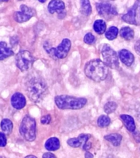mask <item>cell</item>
<instances>
[{"instance_id": "obj_8", "label": "cell", "mask_w": 140, "mask_h": 158, "mask_svg": "<svg viewBox=\"0 0 140 158\" xmlns=\"http://www.w3.org/2000/svg\"><path fill=\"white\" fill-rule=\"evenodd\" d=\"M96 7L98 14L106 20L112 19L118 14L115 6L109 2H98Z\"/></svg>"}, {"instance_id": "obj_19", "label": "cell", "mask_w": 140, "mask_h": 158, "mask_svg": "<svg viewBox=\"0 0 140 158\" xmlns=\"http://www.w3.org/2000/svg\"><path fill=\"white\" fill-rule=\"evenodd\" d=\"M13 125L12 121L8 118H4L1 122V128L3 133L6 135H10L13 131Z\"/></svg>"}, {"instance_id": "obj_35", "label": "cell", "mask_w": 140, "mask_h": 158, "mask_svg": "<svg viewBox=\"0 0 140 158\" xmlns=\"http://www.w3.org/2000/svg\"><path fill=\"white\" fill-rule=\"evenodd\" d=\"M25 158H38L34 155H29L26 157Z\"/></svg>"}, {"instance_id": "obj_31", "label": "cell", "mask_w": 140, "mask_h": 158, "mask_svg": "<svg viewBox=\"0 0 140 158\" xmlns=\"http://www.w3.org/2000/svg\"><path fill=\"white\" fill-rule=\"evenodd\" d=\"M42 158H57L56 156L50 152L45 153L43 155Z\"/></svg>"}, {"instance_id": "obj_11", "label": "cell", "mask_w": 140, "mask_h": 158, "mask_svg": "<svg viewBox=\"0 0 140 158\" xmlns=\"http://www.w3.org/2000/svg\"><path fill=\"white\" fill-rule=\"evenodd\" d=\"M90 137V134H82L80 135L77 138L69 139L67 141V144L73 148H78L82 145H83V147L86 144Z\"/></svg>"}, {"instance_id": "obj_37", "label": "cell", "mask_w": 140, "mask_h": 158, "mask_svg": "<svg viewBox=\"0 0 140 158\" xmlns=\"http://www.w3.org/2000/svg\"><path fill=\"white\" fill-rule=\"evenodd\" d=\"M1 158H6L5 157H4V156H2V157H1Z\"/></svg>"}, {"instance_id": "obj_5", "label": "cell", "mask_w": 140, "mask_h": 158, "mask_svg": "<svg viewBox=\"0 0 140 158\" xmlns=\"http://www.w3.org/2000/svg\"><path fill=\"white\" fill-rule=\"evenodd\" d=\"M15 59L17 66L22 72L31 69L36 60L31 53L27 50L21 51L16 55Z\"/></svg>"}, {"instance_id": "obj_15", "label": "cell", "mask_w": 140, "mask_h": 158, "mask_svg": "<svg viewBox=\"0 0 140 158\" xmlns=\"http://www.w3.org/2000/svg\"><path fill=\"white\" fill-rule=\"evenodd\" d=\"M120 117L128 130L132 132L135 131L136 125L134 120L132 117L127 114H122Z\"/></svg>"}, {"instance_id": "obj_4", "label": "cell", "mask_w": 140, "mask_h": 158, "mask_svg": "<svg viewBox=\"0 0 140 158\" xmlns=\"http://www.w3.org/2000/svg\"><path fill=\"white\" fill-rule=\"evenodd\" d=\"M19 132L28 141H34L36 138V122L35 119L28 115L26 116L20 125Z\"/></svg>"}, {"instance_id": "obj_22", "label": "cell", "mask_w": 140, "mask_h": 158, "mask_svg": "<svg viewBox=\"0 0 140 158\" xmlns=\"http://www.w3.org/2000/svg\"><path fill=\"white\" fill-rule=\"evenodd\" d=\"M81 11L82 14L88 16L92 12V7L89 1L84 0L80 1Z\"/></svg>"}, {"instance_id": "obj_32", "label": "cell", "mask_w": 140, "mask_h": 158, "mask_svg": "<svg viewBox=\"0 0 140 158\" xmlns=\"http://www.w3.org/2000/svg\"><path fill=\"white\" fill-rule=\"evenodd\" d=\"M18 37L13 36L10 40V43L12 45H15L18 44Z\"/></svg>"}, {"instance_id": "obj_20", "label": "cell", "mask_w": 140, "mask_h": 158, "mask_svg": "<svg viewBox=\"0 0 140 158\" xmlns=\"http://www.w3.org/2000/svg\"><path fill=\"white\" fill-rule=\"evenodd\" d=\"M93 28L96 33L99 35L102 34L106 30V24L102 20H97L93 24Z\"/></svg>"}, {"instance_id": "obj_14", "label": "cell", "mask_w": 140, "mask_h": 158, "mask_svg": "<svg viewBox=\"0 0 140 158\" xmlns=\"http://www.w3.org/2000/svg\"><path fill=\"white\" fill-rule=\"evenodd\" d=\"M119 56L121 61L128 66H131L134 61L133 54L126 49H122L119 52Z\"/></svg>"}, {"instance_id": "obj_12", "label": "cell", "mask_w": 140, "mask_h": 158, "mask_svg": "<svg viewBox=\"0 0 140 158\" xmlns=\"http://www.w3.org/2000/svg\"><path fill=\"white\" fill-rule=\"evenodd\" d=\"M139 3V1H136L134 6L128 11L127 13L124 15L122 19L124 22L129 24L136 25V10L137 9Z\"/></svg>"}, {"instance_id": "obj_6", "label": "cell", "mask_w": 140, "mask_h": 158, "mask_svg": "<svg viewBox=\"0 0 140 158\" xmlns=\"http://www.w3.org/2000/svg\"><path fill=\"white\" fill-rule=\"evenodd\" d=\"M71 47V42L70 39L65 38L61 44L56 48H50L45 43L44 48L47 53L52 54L57 59H62L67 56Z\"/></svg>"}, {"instance_id": "obj_7", "label": "cell", "mask_w": 140, "mask_h": 158, "mask_svg": "<svg viewBox=\"0 0 140 158\" xmlns=\"http://www.w3.org/2000/svg\"><path fill=\"white\" fill-rule=\"evenodd\" d=\"M104 64L111 69H117L119 67L118 58L116 52L108 44H105L102 51Z\"/></svg>"}, {"instance_id": "obj_3", "label": "cell", "mask_w": 140, "mask_h": 158, "mask_svg": "<svg viewBox=\"0 0 140 158\" xmlns=\"http://www.w3.org/2000/svg\"><path fill=\"white\" fill-rule=\"evenodd\" d=\"M55 102L57 107L61 109L78 110L84 107L87 100L84 98L63 95L56 96Z\"/></svg>"}, {"instance_id": "obj_25", "label": "cell", "mask_w": 140, "mask_h": 158, "mask_svg": "<svg viewBox=\"0 0 140 158\" xmlns=\"http://www.w3.org/2000/svg\"><path fill=\"white\" fill-rule=\"evenodd\" d=\"M117 104L114 101H109L107 102L104 106V110L107 114L113 113L116 110Z\"/></svg>"}, {"instance_id": "obj_21", "label": "cell", "mask_w": 140, "mask_h": 158, "mask_svg": "<svg viewBox=\"0 0 140 158\" xmlns=\"http://www.w3.org/2000/svg\"><path fill=\"white\" fill-rule=\"evenodd\" d=\"M120 36L126 40H130L134 38V32L133 30L129 27H124L120 30Z\"/></svg>"}, {"instance_id": "obj_1", "label": "cell", "mask_w": 140, "mask_h": 158, "mask_svg": "<svg viewBox=\"0 0 140 158\" xmlns=\"http://www.w3.org/2000/svg\"><path fill=\"white\" fill-rule=\"evenodd\" d=\"M26 91L28 97L32 101L39 102L46 97L48 93V89L43 79L34 77L27 83Z\"/></svg>"}, {"instance_id": "obj_9", "label": "cell", "mask_w": 140, "mask_h": 158, "mask_svg": "<svg viewBox=\"0 0 140 158\" xmlns=\"http://www.w3.org/2000/svg\"><path fill=\"white\" fill-rule=\"evenodd\" d=\"M20 9V11L16 12L13 15L14 20L18 23H22L29 21L36 13L35 10L25 5H22Z\"/></svg>"}, {"instance_id": "obj_18", "label": "cell", "mask_w": 140, "mask_h": 158, "mask_svg": "<svg viewBox=\"0 0 140 158\" xmlns=\"http://www.w3.org/2000/svg\"><path fill=\"white\" fill-rule=\"evenodd\" d=\"M122 136L118 133H111L104 136L106 140L110 142L115 146H118L120 145Z\"/></svg>"}, {"instance_id": "obj_10", "label": "cell", "mask_w": 140, "mask_h": 158, "mask_svg": "<svg viewBox=\"0 0 140 158\" xmlns=\"http://www.w3.org/2000/svg\"><path fill=\"white\" fill-rule=\"evenodd\" d=\"M65 4L63 1L54 0L50 1L48 6V10L51 14H53L55 12L58 14L59 18L61 17L63 19L66 15L65 11Z\"/></svg>"}, {"instance_id": "obj_29", "label": "cell", "mask_w": 140, "mask_h": 158, "mask_svg": "<svg viewBox=\"0 0 140 158\" xmlns=\"http://www.w3.org/2000/svg\"><path fill=\"white\" fill-rule=\"evenodd\" d=\"M133 136L135 139V141L137 143H140V132L134 131V132Z\"/></svg>"}, {"instance_id": "obj_36", "label": "cell", "mask_w": 140, "mask_h": 158, "mask_svg": "<svg viewBox=\"0 0 140 158\" xmlns=\"http://www.w3.org/2000/svg\"><path fill=\"white\" fill-rule=\"evenodd\" d=\"M39 2H42V3H44V2H45V1H39Z\"/></svg>"}, {"instance_id": "obj_16", "label": "cell", "mask_w": 140, "mask_h": 158, "mask_svg": "<svg viewBox=\"0 0 140 158\" xmlns=\"http://www.w3.org/2000/svg\"><path fill=\"white\" fill-rule=\"evenodd\" d=\"M0 60H3L6 59L8 57L14 55V52L10 48L7 46V44L6 42L2 41L0 43Z\"/></svg>"}, {"instance_id": "obj_2", "label": "cell", "mask_w": 140, "mask_h": 158, "mask_svg": "<svg viewBox=\"0 0 140 158\" xmlns=\"http://www.w3.org/2000/svg\"><path fill=\"white\" fill-rule=\"evenodd\" d=\"M108 72V66L98 59L88 62L84 68L86 76L96 82L105 80L107 76Z\"/></svg>"}, {"instance_id": "obj_30", "label": "cell", "mask_w": 140, "mask_h": 158, "mask_svg": "<svg viewBox=\"0 0 140 158\" xmlns=\"http://www.w3.org/2000/svg\"><path fill=\"white\" fill-rule=\"evenodd\" d=\"M134 49L136 53L140 56V40L137 41L135 43Z\"/></svg>"}, {"instance_id": "obj_28", "label": "cell", "mask_w": 140, "mask_h": 158, "mask_svg": "<svg viewBox=\"0 0 140 158\" xmlns=\"http://www.w3.org/2000/svg\"><path fill=\"white\" fill-rule=\"evenodd\" d=\"M0 140H1L0 145L1 147H5L6 145L7 139L5 134L2 132L0 133Z\"/></svg>"}, {"instance_id": "obj_27", "label": "cell", "mask_w": 140, "mask_h": 158, "mask_svg": "<svg viewBox=\"0 0 140 158\" xmlns=\"http://www.w3.org/2000/svg\"><path fill=\"white\" fill-rule=\"evenodd\" d=\"M51 120V117L50 114L43 116L41 118L40 122L43 124H47L50 123Z\"/></svg>"}, {"instance_id": "obj_34", "label": "cell", "mask_w": 140, "mask_h": 158, "mask_svg": "<svg viewBox=\"0 0 140 158\" xmlns=\"http://www.w3.org/2000/svg\"><path fill=\"white\" fill-rule=\"evenodd\" d=\"M85 158H93V154L90 152H86L85 153Z\"/></svg>"}, {"instance_id": "obj_13", "label": "cell", "mask_w": 140, "mask_h": 158, "mask_svg": "<svg viewBox=\"0 0 140 158\" xmlns=\"http://www.w3.org/2000/svg\"><path fill=\"white\" fill-rule=\"evenodd\" d=\"M11 104L13 107L17 110L24 108L26 104V100L22 94L16 92L13 95L11 98Z\"/></svg>"}, {"instance_id": "obj_33", "label": "cell", "mask_w": 140, "mask_h": 158, "mask_svg": "<svg viewBox=\"0 0 140 158\" xmlns=\"http://www.w3.org/2000/svg\"><path fill=\"white\" fill-rule=\"evenodd\" d=\"M91 143L89 142V143H87L86 144H85L82 148L83 150L87 151L89 150L90 149L91 147Z\"/></svg>"}, {"instance_id": "obj_24", "label": "cell", "mask_w": 140, "mask_h": 158, "mask_svg": "<svg viewBox=\"0 0 140 158\" xmlns=\"http://www.w3.org/2000/svg\"><path fill=\"white\" fill-rule=\"evenodd\" d=\"M110 119L108 116L105 115H102L98 118V126L101 128L106 127L110 124Z\"/></svg>"}, {"instance_id": "obj_17", "label": "cell", "mask_w": 140, "mask_h": 158, "mask_svg": "<svg viewBox=\"0 0 140 158\" xmlns=\"http://www.w3.org/2000/svg\"><path fill=\"white\" fill-rule=\"evenodd\" d=\"M46 149L50 151H54L60 148L59 140L57 138L53 137L48 139L45 143Z\"/></svg>"}, {"instance_id": "obj_26", "label": "cell", "mask_w": 140, "mask_h": 158, "mask_svg": "<svg viewBox=\"0 0 140 158\" xmlns=\"http://www.w3.org/2000/svg\"><path fill=\"white\" fill-rule=\"evenodd\" d=\"M95 41V37L91 33H87L84 38V42L87 44H92L94 43Z\"/></svg>"}, {"instance_id": "obj_23", "label": "cell", "mask_w": 140, "mask_h": 158, "mask_svg": "<svg viewBox=\"0 0 140 158\" xmlns=\"http://www.w3.org/2000/svg\"><path fill=\"white\" fill-rule=\"evenodd\" d=\"M118 30L115 27H110L105 33V36L107 39L110 40L115 39L117 37Z\"/></svg>"}]
</instances>
